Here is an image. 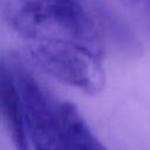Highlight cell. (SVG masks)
<instances>
[{"label": "cell", "mask_w": 150, "mask_h": 150, "mask_svg": "<svg viewBox=\"0 0 150 150\" xmlns=\"http://www.w3.org/2000/svg\"><path fill=\"white\" fill-rule=\"evenodd\" d=\"M145 2H146V8H148V12L150 15V0H145Z\"/></svg>", "instance_id": "obj_6"}, {"label": "cell", "mask_w": 150, "mask_h": 150, "mask_svg": "<svg viewBox=\"0 0 150 150\" xmlns=\"http://www.w3.org/2000/svg\"><path fill=\"white\" fill-rule=\"evenodd\" d=\"M2 61L0 74L1 115L8 136L16 150H30L26 117L18 81Z\"/></svg>", "instance_id": "obj_4"}, {"label": "cell", "mask_w": 150, "mask_h": 150, "mask_svg": "<svg viewBox=\"0 0 150 150\" xmlns=\"http://www.w3.org/2000/svg\"><path fill=\"white\" fill-rule=\"evenodd\" d=\"M57 112L69 150H109L91 131L75 104L63 102Z\"/></svg>", "instance_id": "obj_5"}, {"label": "cell", "mask_w": 150, "mask_h": 150, "mask_svg": "<svg viewBox=\"0 0 150 150\" xmlns=\"http://www.w3.org/2000/svg\"><path fill=\"white\" fill-rule=\"evenodd\" d=\"M16 75L33 150H69L57 109L53 108L46 93L30 74L20 71Z\"/></svg>", "instance_id": "obj_3"}, {"label": "cell", "mask_w": 150, "mask_h": 150, "mask_svg": "<svg viewBox=\"0 0 150 150\" xmlns=\"http://www.w3.org/2000/svg\"><path fill=\"white\" fill-rule=\"evenodd\" d=\"M30 63L50 77L88 94L104 88L105 75L100 54L91 48L66 40H35L25 48Z\"/></svg>", "instance_id": "obj_2"}, {"label": "cell", "mask_w": 150, "mask_h": 150, "mask_svg": "<svg viewBox=\"0 0 150 150\" xmlns=\"http://www.w3.org/2000/svg\"><path fill=\"white\" fill-rule=\"evenodd\" d=\"M1 16L29 41H73L101 54L98 32L79 0H1Z\"/></svg>", "instance_id": "obj_1"}]
</instances>
